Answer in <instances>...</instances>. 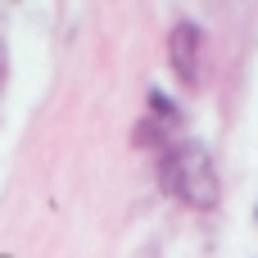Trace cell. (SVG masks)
<instances>
[{"instance_id":"obj_1","label":"cell","mask_w":258,"mask_h":258,"mask_svg":"<svg viewBox=\"0 0 258 258\" xmlns=\"http://www.w3.org/2000/svg\"><path fill=\"white\" fill-rule=\"evenodd\" d=\"M154 181L159 190L181 204V209H195V213H213L222 204V172H218V159L213 150L200 141V136H177L172 145H163L154 154Z\"/></svg>"},{"instance_id":"obj_2","label":"cell","mask_w":258,"mask_h":258,"mask_svg":"<svg viewBox=\"0 0 258 258\" xmlns=\"http://www.w3.org/2000/svg\"><path fill=\"white\" fill-rule=\"evenodd\" d=\"M163 59H168V73L172 82L195 95L204 86V73H209V32L200 18H172L168 23V36H163Z\"/></svg>"},{"instance_id":"obj_3","label":"cell","mask_w":258,"mask_h":258,"mask_svg":"<svg viewBox=\"0 0 258 258\" xmlns=\"http://www.w3.org/2000/svg\"><path fill=\"white\" fill-rule=\"evenodd\" d=\"M177 136H186V104H181L172 91H163V86H145V113H141V122H136L132 145L159 154V150L172 145Z\"/></svg>"},{"instance_id":"obj_4","label":"cell","mask_w":258,"mask_h":258,"mask_svg":"<svg viewBox=\"0 0 258 258\" xmlns=\"http://www.w3.org/2000/svg\"><path fill=\"white\" fill-rule=\"evenodd\" d=\"M0 77H5V50H0Z\"/></svg>"},{"instance_id":"obj_5","label":"cell","mask_w":258,"mask_h":258,"mask_svg":"<svg viewBox=\"0 0 258 258\" xmlns=\"http://www.w3.org/2000/svg\"><path fill=\"white\" fill-rule=\"evenodd\" d=\"M254 222H258V200H254Z\"/></svg>"}]
</instances>
